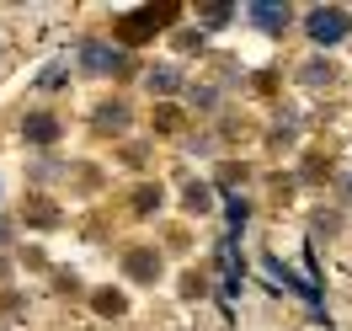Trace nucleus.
Instances as JSON below:
<instances>
[{
    "mask_svg": "<svg viewBox=\"0 0 352 331\" xmlns=\"http://www.w3.org/2000/svg\"><path fill=\"white\" fill-rule=\"evenodd\" d=\"M305 27H309V38L315 43H342L347 38V27H352V17L342 11V6H315L305 17Z\"/></svg>",
    "mask_w": 352,
    "mask_h": 331,
    "instance_id": "nucleus-1",
    "label": "nucleus"
},
{
    "mask_svg": "<svg viewBox=\"0 0 352 331\" xmlns=\"http://www.w3.org/2000/svg\"><path fill=\"white\" fill-rule=\"evenodd\" d=\"M245 17L262 27V32H283L294 11H288V6H267V0H256V6H245Z\"/></svg>",
    "mask_w": 352,
    "mask_h": 331,
    "instance_id": "nucleus-2",
    "label": "nucleus"
},
{
    "mask_svg": "<svg viewBox=\"0 0 352 331\" xmlns=\"http://www.w3.org/2000/svg\"><path fill=\"white\" fill-rule=\"evenodd\" d=\"M22 129H27V139H38V145H48V139L59 134V123H54V118H43V112H32V118H27Z\"/></svg>",
    "mask_w": 352,
    "mask_h": 331,
    "instance_id": "nucleus-3",
    "label": "nucleus"
},
{
    "mask_svg": "<svg viewBox=\"0 0 352 331\" xmlns=\"http://www.w3.org/2000/svg\"><path fill=\"white\" fill-rule=\"evenodd\" d=\"M86 65L91 70H112V65H118V54H112L107 43H86Z\"/></svg>",
    "mask_w": 352,
    "mask_h": 331,
    "instance_id": "nucleus-4",
    "label": "nucleus"
},
{
    "mask_svg": "<svg viewBox=\"0 0 352 331\" xmlns=\"http://www.w3.org/2000/svg\"><path fill=\"white\" fill-rule=\"evenodd\" d=\"M150 91H176V70H155V75H150Z\"/></svg>",
    "mask_w": 352,
    "mask_h": 331,
    "instance_id": "nucleus-5",
    "label": "nucleus"
},
{
    "mask_svg": "<svg viewBox=\"0 0 352 331\" xmlns=\"http://www.w3.org/2000/svg\"><path fill=\"white\" fill-rule=\"evenodd\" d=\"M129 267H133V278H155V273H150V257H144V251H133V257H129Z\"/></svg>",
    "mask_w": 352,
    "mask_h": 331,
    "instance_id": "nucleus-6",
    "label": "nucleus"
},
{
    "mask_svg": "<svg viewBox=\"0 0 352 331\" xmlns=\"http://www.w3.org/2000/svg\"><path fill=\"white\" fill-rule=\"evenodd\" d=\"M230 11H235V6H203V22H208V27H219Z\"/></svg>",
    "mask_w": 352,
    "mask_h": 331,
    "instance_id": "nucleus-7",
    "label": "nucleus"
}]
</instances>
